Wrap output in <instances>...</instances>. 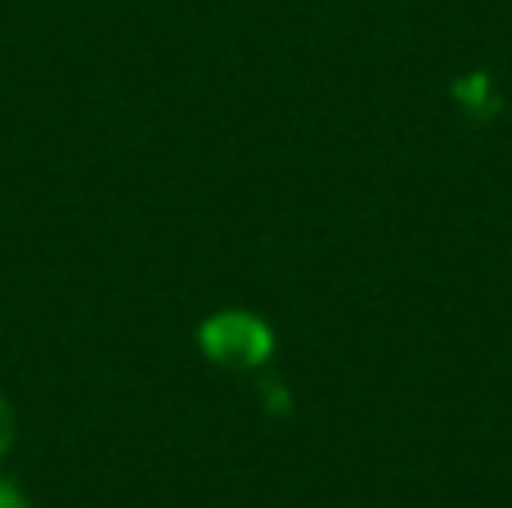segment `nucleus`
<instances>
[{
	"mask_svg": "<svg viewBox=\"0 0 512 508\" xmlns=\"http://www.w3.org/2000/svg\"><path fill=\"white\" fill-rule=\"evenodd\" d=\"M198 351L221 369H261L274 356V333L252 311H216L198 324Z\"/></svg>",
	"mask_w": 512,
	"mask_h": 508,
	"instance_id": "obj_1",
	"label": "nucleus"
},
{
	"mask_svg": "<svg viewBox=\"0 0 512 508\" xmlns=\"http://www.w3.org/2000/svg\"><path fill=\"white\" fill-rule=\"evenodd\" d=\"M14 441H18V414H14V405H9V396L0 392V464L9 459Z\"/></svg>",
	"mask_w": 512,
	"mask_h": 508,
	"instance_id": "obj_2",
	"label": "nucleus"
},
{
	"mask_svg": "<svg viewBox=\"0 0 512 508\" xmlns=\"http://www.w3.org/2000/svg\"><path fill=\"white\" fill-rule=\"evenodd\" d=\"M0 508H32V500L23 495V486L5 473H0Z\"/></svg>",
	"mask_w": 512,
	"mask_h": 508,
	"instance_id": "obj_3",
	"label": "nucleus"
}]
</instances>
